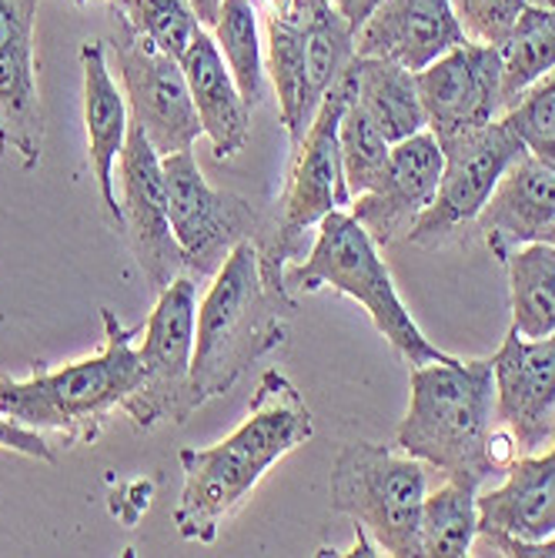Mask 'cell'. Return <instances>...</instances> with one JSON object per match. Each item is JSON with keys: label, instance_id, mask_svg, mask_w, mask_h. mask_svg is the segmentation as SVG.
<instances>
[{"label": "cell", "instance_id": "cell-13", "mask_svg": "<svg viewBox=\"0 0 555 558\" xmlns=\"http://www.w3.org/2000/svg\"><path fill=\"white\" fill-rule=\"evenodd\" d=\"M425 124L438 144L485 128L506 114L502 90V50L475 40H462L448 54L415 74Z\"/></svg>", "mask_w": 555, "mask_h": 558}, {"label": "cell", "instance_id": "cell-10", "mask_svg": "<svg viewBox=\"0 0 555 558\" xmlns=\"http://www.w3.org/2000/svg\"><path fill=\"white\" fill-rule=\"evenodd\" d=\"M108 50L121 74L128 111L144 128L158 155L168 158L178 155V150H191L205 131H201L181 61L165 54L150 40H144L124 21L121 11L114 14V34L108 40Z\"/></svg>", "mask_w": 555, "mask_h": 558}, {"label": "cell", "instance_id": "cell-4", "mask_svg": "<svg viewBox=\"0 0 555 558\" xmlns=\"http://www.w3.org/2000/svg\"><path fill=\"white\" fill-rule=\"evenodd\" d=\"M100 322L105 344L97 354L64 368H34L24 381L0 375V415L34 432H61L68 445H94L137 385L134 338L144 328H124L111 308H100Z\"/></svg>", "mask_w": 555, "mask_h": 558}, {"label": "cell", "instance_id": "cell-15", "mask_svg": "<svg viewBox=\"0 0 555 558\" xmlns=\"http://www.w3.org/2000/svg\"><path fill=\"white\" fill-rule=\"evenodd\" d=\"M40 0H0V155L34 171L44 155L34 24Z\"/></svg>", "mask_w": 555, "mask_h": 558}, {"label": "cell", "instance_id": "cell-41", "mask_svg": "<svg viewBox=\"0 0 555 558\" xmlns=\"http://www.w3.org/2000/svg\"><path fill=\"white\" fill-rule=\"evenodd\" d=\"M542 241H548V244H555V221L545 228V234H542Z\"/></svg>", "mask_w": 555, "mask_h": 558}, {"label": "cell", "instance_id": "cell-26", "mask_svg": "<svg viewBox=\"0 0 555 558\" xmlns=\"http://www.w3.org/2000/svg\"><path fill=\"white\" fill-rule=\"evenodd\" d=\"M479 485L459 478H442L438 488H429L419 519L422 558L472 555L479 535Z\"/></svg>", "mask_w": 555, "mask_h": 558}, {"label": "cell", "instance_id": "cell-28", "mask_svg": "<svg viewBox=\"0 0 555 558\" xmlns=\"http://www.w3.org/2000/svg\"><path fill=\"white\" fill-rule=\"evenodd\" d=\"M548 68H555V11L526 8L512 37L502 47V90H506V111L512 100Z\"/></svg>", "mask_w": 555, "mask_h": 558}, {"label": "cell", "instance_id": "cell-18", "mask_svg": "<svg viewBox=\"0 0 555 558\" xmlns=\"http://www.w3.org/2000/svg\"><path fill=\"white\" fill-rule=\"evenodd\" d=\"M466 40L451 0H382L355 31L362 58H382L409 71H425Z\"/></svg>", "mask_w": 555, "mask_h": 558}, {"label": "cell", "instance_id": "cell-24", "mask_svg": "<svg viewBox=\"0 0 555 558\" xmlns=\"http://www.w3.org/2000/svg\"><path fill=\"white\" fill-rule=\"evenodd\" d=\"M294 14L305 34V74H309V100L322 105L331 84L355 61V24H351L335 0H294Z\"/></svg>", "mask_w": 555, "mask_h": 558}, {"label": "cell", "instance_id": "cell-21", "mask_svg": "<svg viewBox=\"0 0 555 558\" xmlns=\"http://www.w3.org/2000/svg\"><path fill=\"white\" fill-rule=\"evenodd\" d=\"M201 131L212 141L218 161L238 158L251 141V105L241 97L221 50L208 31H201L181 58Z\"/></svg>", "mask_w": 555, "mask_h": 558}, {"label": "cell", "instance_id": "cell-1", "mask_svg": "<svg viewBox=\"0 0 555 558\" xmlns=\"http://www.w3.org/2000/svg\"><path fill=\"white\" fill-rule=\"evenodd\" d=\"M315 418L288 375L268 368L258 378L248 418L212 448H181L184 488L174 529L188 542L212 545L221 525L248 501L255 485L285 454L312 441Z\"/></svg>", "mask_w": 555, "mask_h": 558}, {"label": "cell", "instance_id": "cell-39", "mask_svg": "<svg viewBox=\"0 0 555 558\" xmlns=\"http://www.w3.org/2000/svg\"><path fill=\"white\" fill-rule=\"evenodd\" d=\"M251 4H255L258 17H278L294 8V0H251Z\"/></svg>", "mask_w": 555, "mask_h": 558}, {"label": "cell", "instance_id": "cell-17", "mask_svg": "<svg viewBox=\"0 0 555 558\" xmlns=\"http://www.w3.org/2000/svg\"><path fill=\"white\" fill-rule=\"evenodd\" d=\"M555 535V448L519 454L506 478L479 492V535L472 555H495L506 542H545Z\"/></svg>", "mask_w": 555, "mask_h": 558}, {"label": "cell", "instance_id": "cell-2", "mask_svg": "<svg viewBox=\"0 0 555 558\" xmlns=\"http://www.w3.org/2000/svg\"><path fill=\"white\" fill-rule=\"evenodd\" d=\"M298 301L275 294L262 278L255 241H241L215 271L197 304L191 388L197 404L228 395L244 372L288 341Z\"/></svg>", "mask_w": 555, "mask_h": 558}, {"label": "cell", "instance_id": "cell-37", "mask_svg": "<svg viewBox=\"0 0 555 558\" xmlns=\"http://www.w3.org/2000/svg\"><path fill=\"white\" fill-rule=\"evenodd\" d=\"M191 8H194L201 27H215L218 11H221V0H191Z\"/></svg>", "mask_w": 555, "mask_h": 558}, {"label": "cell", "instance_id": "cell-34", "mask_svg": "<svg viewBox=\"0 0 555 558\" xmlns=\"http://www.w3.org/2000/svg\"><path fill=\"white\" fill-rule=\"evenodd\" d=\"M124 505H131V529L137 525V519L147 512V505H150V485L147 482H131L124 485L121 492H114V501H111V512L118 515Z\"/></svg>", "mask_w": 555, "mask_h": 558}, {"label": "cell", "instance_id": "cell-33", "mask_svg": "<svg viewBox=\"0 0 555 558\" xmlns=\"http://www.w3.org/2000/svg\"><path fill=\"white\" fill-rule=\"evenodd\" d=\"M0 448L17 451V454H24V459L44 462V465H55V462H58L55 445H50L40 432L11 422L8 415H0Z\"/></svg>", "mask_w": 555, "mask_h": 558}, {"label": "cell", "instance_id": "cell-11", "mask_svg": "<svg viewBox=\"0 0 555 558\" xmlns=\"http://www.w3.org/2000/svg\"><path fill=\"white\" fill-rule=\"evenodd\" d=\"M442 150H445V168L435 201L419 215V221L409 231V241L419 247H438L448 238H456L466 225H475L502 174L529 147L498 118L485 128L445 141Z\"/></svg>", "mask_w": 555, "mask_h": 558}, {"label": "cell", "instance_id": "cell-29", "mask_svg": "<svg viewBox=\"0 0 555 558\" xmlns=\"http://www.w3.org/2000/svg\"><path fill=\"white\" fill-rule=\"evenodd\" d=\"M338 150H341V174H345V187L351 201L359 194L375 191L382 178L388 174L391 144L378 134V128L355 105H351V97L338 124Z\"/></svg>", "mask_w": 555, "mask_h": 558}, {"label": "cell", "instance_id": "cell-36", "mask_svg": "<svg viewBox=\"0 0 555 558\" xmlns=\"http://www.w3.org/2000/svg\"><path fill=\"white\" fill-rule=\"evenodd\" d=\"M335 4L341 8V14L351 21V24H355V31L365 24V17L382 4V0H335Z\"/></svg>", "mask_w": 555, "mask_h": 558}, {"label": "cell", "instance_id": "cell-9", "mask_svg": "<svg viewBox=\"0 0 555 558\" xmlns=\"http://www.w3.org/2000/svg\"><path fill=\"white\" fill-rule=\"evenodd\" d=\"M161 168L168 184L171 231L188 258V271L194 281L215 278L241 241H258L265 218L248 197L212 187L197 168L194 150L161 158Z\"/></svg>", "mask_w": 555, "mask_h": 558}, {"label": "cell", "instance_id": "cell-25", "mask_svg": "<svg viewBox=\"0 0 555 558\" xmlns=\"http://www.w3.org/2000/svg\"><path fill=\"white\" fill-rule=\"evenodd\" d=\"M509 271L512 328L522 338H545L555 331V244L529 241L502 258Z\"/></svg>", "mask_w": 555, "mask_h": 558}, {"label": "cell", "instance_id": "cell-32", "mask_svg": "<svg viewBox=\"0 0 555 558\" xmlns=\"http://www.w3.org/2000/svg\"><path fill=\"white\" fill-rule=\"evenodd\" d=\"M502 121L526 141V147L542 137H552L555 134V68H548L542 77H535L512 100L509 111L502 114Z\"/></svg>", "mask_w": 555, "mask_h": 558}, {"label": "cell", "instance_id": "cell-23", "mask_svg": "<svg viewBox=\"0 0 555 558\" xmlns=\"http://www.w3.org/2000/svg\"><path fill=\"white\" fill-rule=\"evenodd\" d=\"M265 27H268L265 71L278 94V118L294 147L305 137L315 118V105L309 100V74H305V34H301V21L294 8L278 17H265Z\"/></svg>", "mask_w": 555, "mask_h": 558}, {"label": "cell", "instance_id": "cell-3", "mask_svg": "<svg viewBox=\"0 0 555 558\" xmlns=\"http://www.w3.org/2000/svg\"><path fill=\"white\" fill-rule=\"evenodd\" d=\"M495 381L488 359H445L415 365L409 375V412L395 432L401 451L422 459L442 478L485 485L495 472Z\"/></svg>", "mask_w": 555, "mask_h": 558}, {"label": "cell", "instance_id": "cell-8", "mask_svg": "<svg viewBox=\"0 0 555 558\" xmlns=\"http://www.w3.org/2000/svg\"><path fill=\"white\" fill-rule=\"evenodd\" d=\"M194 325H197V281L191 275L174 278L158 291V304L137 348L141 375L124 401V415L137 432H155L158 425H184L201 404L191 388L194 362Z\"/></svg>", "mask_w": 555, "mask_h": 558}, {"label": "cell", "instance_id": "cell-20", "mask_svg": "<svg viewBox=\"0 0 555 558\" xmlns=\"http://www.w3.org/2000/svg\"><path fill=\"white\" fill-rule=\"evenodd\" d=\"M555 221V171L545 168L529 150L509 165L475 218L492 255L502 262L512 247L542 241Z\"/></svg>", "mask_w": 555, "mask_h": 558}, {"label": "cell", "instance_id": "cell-12", "mask_svg": "<svg viewBox=\"0 0 555 558\" xmlns=\"http://www.w3.org/2000/svg\"><path fill=\"white\" fill-rule=\"evenodd\" d=\"M118 181H121V234L131 247V255L155 291H165L174 278L191 275L188 258L171 231L168 215V184L165 168L155 144L147 141L144 128L131 118L128 144L118 158Z\"/></svg>", "mask_w": 555, "mask_h": 558}, {"label": "cell", "instance_id": "cell-7", "mask_svg": "<svg viewBox=\"0 0 555 558\" xmlns=\"http://www.w3.org/2000/svg\"><path fill=\"white\" fill-rule=\"evenodd\" d=\"M432 469L398 445L351 441L335 454L328 498L331 512L362 525L382 555L422 558L419 519Z\"/></svg>", "mask_w": 555, "mask_h": 558}, {"label": "cell", "instance_id": "cell-19", "mask_svg": "<svg viewBox=\"0 0 555 558\" xmlns=\"http://www.w3.org/2000/svg\"><path fill=\"white\" fill-rule=\"evenodd\" d=\"M81 74H84V128H87V161L97 181L100 208L114 231H121V201H118V158L128 144L131 111L128 97L111 77L108 40L81 44Z\"/></svg>", "mask_w": 555, "mask_h": 558}, {"label": "cell", "instance_id": "cell-31", "mask_svg": "<svg viewBox=\"0 0 555 558\" xmlns=\"http://www.w3.org/2000/svg\"><path fill=\"white\" fill-rule=\"evenodd\" d=\"M529 0H451V11L459 17L466 40L506 47L519 17L526 14Z\"/></svg>", "mask_w": 555, "mask_h": 558}, {"label": "cell", "instance_id": "cell-16", "mask_svg": "<svg viewBox=\"0 0 555 558\" xmlns=\"http://www.w3.org/2000/svg\"><path fill=\"white\" fill-rule=\"evenodd\" d=\"M442 168H445V150L429 128L391 144L388 174L375 191L359 194L351 201L348 205L351 218L369 231V238L378 247L409 238L419 215L435 201Z\"/></svg>", "mask_w": 555, "mask_h": 558}, {"label": "cell", "instance_id": "cell-5", "mask_svg": "<svg viewBox=\"0 0 555 558\" xmlns=\"http://www.w3.org/2000/svg\"><path fill=\"white\" fill-rule=\"evenodd\" d=\"M285 284L288 291H338L359 301L398 359L409 362V368L445 359V351L435 348L415 325L391 281L382 247L351 218V211H331L315 228L312 251L301 262L288 265Z\"/></svg>", "mask_w": 555, "mask_h": 558}, {"label": "cell", "instance_id": "cell-40", "mask_svg": "<svg viewBox=\"0 0 555 558\" xmlns=\"http://www.w3.org/2000/svg\"><path fill=\"white\" fill-rule=\"evenodd\" d=\"M532 8H545V11H555V0H529Z\"/></svg>", "mask_w": 555, "mask_h": 558}, {"label": "cell", "instance_id": "cell-14", "mask_svg": "<svg viewBox=\"0 0 555 558\" xmlns=\"http://www.w3.org/2000/svg\"><path fill=\"white\" fill-rule=\"evenodd\" d=\"M495 425L506 428L519 454L552 448L555 438V331L522 338L516 328L492 354Z\"/></svg>", "mask_w": 555, "mask_h": 558}, {"label": "cell", "instance_id": "cell-42", "mask_svg": "<svg viewBox=\"0 0 555 558\" xmlns=\"http://www.w3.org/2000/svg\"><path fill=\"white\" fill-rule=\"evenodd\" d=\"M74 4H94V0H74ZM108 4H121V0H108Z\"/></svg>", "mask_w": 555, "mask_h": 558}, {"label": "cell", "instance_id": "cell-6", "mask_svg": "<svg viewBox=\"0 0 555 558\" xmlns=\"http://www.w3.org/2000/svg\"><path fill=\"white\" fill-rule=\"evenodd\" d=\"M348 77L341 74L322 97L305 137L291 147V168L278 197V211L265 221L255 241L262 258V278L275 294L291 298L285 271L291 262L301 258L305 234L315 231L331 211H345L351 205L338 150V124L348 108Z\"/></svg>", "mask_w": 555, "mask_h": 558}, {"label": "cell", "instance_id": "cell-35", "mask_svg": "<svg viewBox=\"0 0 555 558\" xmlns=\"http://www.w3.org/2000/svg\"><path fill=\"white\" fill-rule=\"evenodd\" d=\"M495 555H509V558H555V535L545 538V542H532V545L506 542V545L495 548Z\"/></svg>", "mask_w": 555, "mask_h": 558}, {"label": "cell", "instance_id": "cell-22", "mask_svg": "<svg viewBox=\"0 0 555 558\" xmlns=\"http://www.w3.org/2000/svg\"><path fill=\"white\" fill-rule=\"evenodd\" d=\"M345 77L351 90V105L378 128V134L388 144H398L429 128L415 71L382 61V58L355 54Z\"/></svg>", "mask_w": 555, "mask_h": 558}, {"label": "cell", "instance_id": "cell-38", "mask_svg": "<svg viewBox=\"0 0 555 558\" xmlns=\"http://www.w3.org/2000/svg\"><path fill=\"white\" fill-rule=\"evenodd\" d=\"M529 155L539 158L545 168L555 171V134H552V137H542V141H535V144H529Z\"/></svg>", "mask_w": 555, "mask_h": 558}, {"label": "cell", "instance_id": "cell-27", "mask_svg": "<svg viewBox=\"0 0 555 558\" xmlns=\"http://www.w3.org/2000/svg\"><path fill=\"white\" fill-rule=\"evenodd\" d=\"M212 37L221 50V58H225L241 97L251 105V111H255L268 90V71H265V50H262L255 4H251V0H221Z\"/></svg>", "mask_w": 555, "mask_h": 558}, {"label": "cell", "instance_id": "cell-30", "mask_svg": "<svg viewBox=\"0 0 555 558\" xmlns=\"http://www.w3.org/2000/svg\"><path fill=\"white\" fill-rule=\"evenodd\" d=\"M118 11L124 21L171 58H184L191 40L205 31L191 8V0H121Z\"/></svg>", "mask_w": 555, "mask_h": 558}, {"label": "cell", "instance_id": "cell-43", "mask_svg": "<svg viewBox=\"0 0 555 558\" xmlns=\"http://www.w3.org/2000/svg\"><path fill=\"white\" fill-rule=\"evenodd\" d=\"M552 448H555V438H552Z\"/></svg>", "mask_w": 555, "mask_h": 558}]
</instances>
